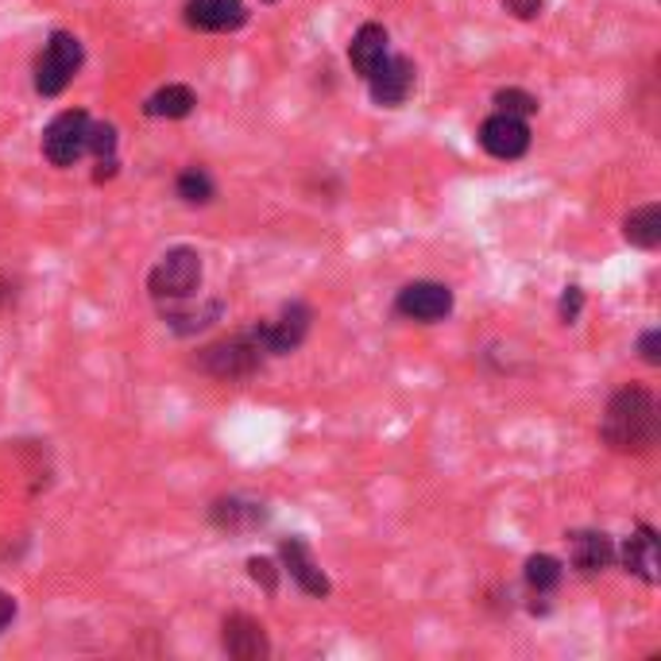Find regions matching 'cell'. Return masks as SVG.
<instances>
[{
  "label": "cell",
  "mask_w": 661,
  "mask_h": 661,
  "mask_svg": "<svg viewBox=\"0 0 661 661\" xmlns=\"http://www.w3.org/2000/svg\"><path fill=\"white\" fill-rule=\"evenodd\" d=\"M603 441L619 453H647L658 441V403L650 391L627 388L608 403L603 414Z\"/></svg>",
  "instance_id": "obj_1"
},
{
  "label": "cell",
  "mask_w": 661,
  "mask_h": 661,
  "mask_svg": "<svg viewBox=\"0 0 661 661\" xmlns=\"http://www.w3.org/2000/svg\"><path fill=\"white\" fill-rule=\"evenodd\" d=\"M202 287V256L194 248H171L167 256L155 264L147 290L159 306H175L194 298Z\"/></svg>",
  "instance_id": "obj_2"
},
{
  "label": "cell",
  "mask_w": 661,
  "mask_h": 661,
  "mask_svg": "<svg viewBox=\"0 0 661 661\" xmlns=\"http://www.w3.org/2000/svg\"><path fill=\"white\" fill-rule=\"evenodd\" d=\"M267 357L264 344V329L251 326L248 333L233 337V341H220L214 349L202 352V372H209L214 380H244L251 375Z\"/></svg>",
  "instance_id": "obj_3"
},
{
  "label": "cell",
  "mask_w": 661,
  "mask_h": 661,
  "mask_svg": "<svg viewBox=\"0 0 661 661\" xmlns=\"http://www.w3.org/2000/svg\"><path fill=\"white\" fill-rule=\"evenodd\" d=\"M78 66H82V43L70 31H54L47 51L35 62V90L43 97H54V93L66 90L70 78L78 74Z\"/></svg>",
  "instance_id": "obj_4"
},
{
  "label": "cell",
  "mask_w": 661,
  "mask_h": 661,
  "mask_svg": "<svg viewBox=\"0 0 661 661\" xmlns=\"http://www.w3.org/2000/svg\"><path fill=\"white\" fill-rule=\"evenodd\" d=\"M85 136H90V116L82 109H70V113L54 116L43 132V155L54 167H74L85 155Z\"/></svg>",
  "instance_id": "obj_5"
},
{
  "label": "cell",
  "mask_w": 661,
  "mask_h": 661,
  "mask_svg": "<svg viewBox=\"0 0 661 661\" xmlns=\"http://www.w3.org/2000/svg\"><path fill=\"white\" fill-rule=\"evenodd\" d=\"M479 144H484V152L495 155V159H518V155H526V147H530V128H526L523 116L495 113L487 116L484 128H479Z\"/></svg>",
  "instance_id": "obj_6"
},
{
  "label": "cell",
  "mask_w": 661,
  "mask_h": 661,
  "mask_svg": "<svg viewBox=\"0 0 661 661\" xmlns=\"http://www.w3.org/2000/svg\"><path fill=\"white\" fill-rule=\"evenodd\" d=\"M368 85H372L375 105H388V109L403 105V101L411 97V90H414V62L403 59V54H388V59L372 70Z\"/></svg>",
  "instance_id": "obj_7"
},
{
  "label": "cell",
  "mask_w": 661,
  "mask_h": 661,
  "mask_svg": "<svg viewBox=\"0 0 661 661\" xmlns=\"http://www.w3.org/2000/svg\"><path fill=\"white\" fill-rule=\"evenodd\" d=\"M399 313L411 321H441L453 310V290L441 282H411L399 290Z\"/></svg>",
  "instance_id": "obj_8"
},
{
  "label": "cell",
  "mask_w": 661,
  "mask_h": 661,
  "mask_svg": "<svg viewBox=\"0 0 661 661\" xmlns=\"http://www.w3.org/2000/svg\"><path fill=\"white\" fill-rule=\"evenodd\" d=\"M264 344L271 357H282V352H295L298 344L306 341V333H310V306L302 302H290L287 310L279 313L275 321H264Z\"/></svg>",
  "instance_id": "obj_9"
},
{
  "label": "cell",
  "mask_w": 661,
  "mask_h": 661,
  "mask_svg": "<svg viewBox=\"0 0 661 661\" xmlns=\"http://www.w3.org/2000/svg\"><path fill=\"white\" fill-rule=\"evenodd\" d=\"M279 554H282V565H287L290 580H295L306 596H318V600H326V596H329V577L318 569L310 546H306L302 538H287L279 546Z\"/></svg>",
  "instance_id": "obj_10"
},
{
  "label": "cell",
  "mask_w": 661,
  "mask_h": 661,
  "mask_svg": "<svg viewBox=\"0 0 661 661\" xmlns=\"http://www.w3.org/2000/svg\"><path fill=\"white\" fill-rule=\"evenodd\" d=\"M220 642H225L228 658L236 661H259L267 658V631L264 623H256L251 616H228L225 627H220Z\"/></svg>",
  "instance_id": "obj_11"
},
{
  "label": "cell",
  "mask_w": 661,
  "mask_h": 661,
  "mask_svg": "<svg viewBox=\"0 0 661 661\" xmlns=\"http://www.w3.org/2000/svg\"><path fill=\"white\" fill-rule=\"evenodd\" d=\"M248 20L244 0H190L186 4V23L198 31H236Z\"/></svg>",
  "instance_id": "obj_12"
},
{
  "label": "cell",
  "mask_w": 661,
  "mask_h": 661,
  "mask_svg": "<svg viewBox=\"0 0 661 661\" xmlns=\"http://www.w3.org/2000/svg\"><path fill=\"white\" fill-rule=\"evenodd\" d=\"M383 59H388V28H383V23H364V28L352 35V47H349L352 70L368 82L372 70L380 66Z\"/></svg>",
  "instance_id": "obj_13"
},
{
  "label": "cell",
  "mask_w": 661,
  "mask_h": 661,
  "mask_svg": "<svg viewBox=\"0 0 661 661\" xmlns=\"http://www.w3.org/2000/svg\"><path fill=\"white\" fill-rule=\"evenodd\" d=\"M209 518H214V526H220V530L244 534V530L264 526L267 510L259 507V503H248V499H217L214 510H209Z\"/></svg>",
  "instance_id": "obj_14"
},
{
  "label": "cell",
  "mask_w": 661,
  "mask_h": 661,
  "mask_svg": "<svg viewBox=\"0 0 661 661\" xmlns=\"http://www.w3.org/2000/svg\"><path fill=\"white\" fill-rule=\"evenodd\" d=\"M623 565H627V572L642 577L647 585H654V580H658V538H654V530H650V526H642L634 538H627Z\"/></svg>",
  "instance_id": "obj_15"
},
{
  "label": "cell",
  "mask_w": 661,
  "mask_h": 661,
  "mask_svg": "<svg viewBox=\"0 0 661 661\" xmlns=\"http://www.w3.org/2000/svg\"><path fill=\"white\" fill-rule=\"evenodd\" d=\"M572 561H577L580 572H600L616 561V546H611L608 534H596V530L572 534Z\"/></svg>",
  "instance_id": "obj_16"
},
{
  "label": "cell",
  "mask_w": 661,
  "mask_h": 661,
  "mask_svg": "<svg viewBox=\"0 0 661 661\" xmlns=\"http://www.w3.org/2000/svg\"><path fill=\"white\" fill-rule=\"evenodd\" d=\"M198 97H194L190 85H163L159 93H152L144 105L147 116H163V121H183V116L194 113Z\"/></svg>",
  "instance_id": "obj_17"
},
{
  "label": "cell",
  "mask_w": 661,
  "mask_h": 661,
  "mask_svg": "<svg viewBox=\"0 0 661 661\" xmlns=\"http://www.w3.org/2000/svg\"><path fill=\"white\" fill-rule=\"evenodd\" d=\"M627 240L639 244V248H658L661 244V206H642L627 217L623 225Z\"/></svg>",
  "instance_id": "obj_18"
},
{
  "label": "cell",
  "mask_w": 661,
  "mask_h": 661,
  "mask_svg": "<svg viewBox=\"0 0 661 661\" xmlns=\"http://www.w3.org/2000/svg\"><path fill=\"white\" fill-rule=\"evenodd\" d=\"M526 585L534 588V592H554L557 585H561V561L549 554H538L526 561Z\"/></svg>",
  "instance_id": "obj_19"
},
{
  "label": "cell",
  "mask_w": 661,
  "mask_h": 661,
  "mask_svg": "<svg viewBox=\"0 0 661 661\" xmlns=\"http://www.w3.org/2000/svg\"><path fill=\"white\" fill-rule=\"evenodd\" d=\"M178 198L190 202V206H206V202L214 198V178L198 167L183 171V175H178Z\"/></svg>",
  "instance_id": "obj_20"
},
{
  "label": "cell",
  "mask_w": 661,
  "mask_h": 661,
  "mask_svg": "<svg viewBox=\"0 0 661 661\" xmlns=\"http://www.w3.org/2000/svg\"><path fill=\"white\" fill-rule=\"evenodd\" d=\"M495 105L507 116H530L538 113V97H530L526 90H499L495 93Z\"/></svg>",
  "instance_id": "obj_21"
},
{
  "label": "cell",
  "mask_w": 661,
  "mask_h": 661,
  "mask_svg": "<svg viewBox=\"0 0 661 661\" xmlns=\"http://www.w3.org/2000/svg\"><path fill=\"white\" fill-rule=\"evenodd\" d=\"M85 152H93L97 159H113V152H116V132H113V124H93V121H90Z\"/></svg>",
  "instance_id": "obj_22"
},
{
  "label": "cell",
  "mask_w": 661,
  "mask_h": 661,
  "mask_svg": "<svg viewBox=\"0 0 661 661\" xmlns=\"http://www.w3.org/2000/svg\"><path fill=\"white\" fill-rule=\"evenodd\" d=\"M248 572H251V580H256V585L267 588V592H275V585H279V572H275V565L267 561V557H251Z\"/></svg>",
  "instance_id": "obj_23"
},
{
  "label": "cell",
  "mask_w": 661,
  "mask_h": 661,
  "mask_svg": "<svg viewBox=\"0 0 661 661\" xmlns=\"http://www.w3.org/2000/svg\"><path fill=\"white\" fill-rule=\"evenodd\" d=\"M580 306H585V295H580V287H569V290H565V298H561V318L565 321H577Z\"/></svg>",
  "instance_id": "obj_24"
},
{
  "label": "cell",
  "mask_w": 661,
  "mask_h": 661,
  "mask_svg": "<svg viewBox=\"0 0 661 661\" xmlns=\"http://www.w3.org/2000/svg\"><path fill=\"white\" fill-rule=\"evenodd\" d=\"M639 349H642V360H647V364H658V360H661V333H658V329H650V333L642 337Z\"/></svg>",
  "instance_id": "obj_25"
},
{
  "label": "cell",
  "mask_w": 661,
  "mask_h": 661,
  "mask_svg": "<svg viewBox=\"0 0 661 661\" xmlns=\"http://www.w3.org/2000/svg\"><path fill=\"white\" fill-rule=\"evenodd\" d=\"M16 619V600L8 592H0V631H8Z\"/></svg>",
  "instance_id": "obj_26"
},
{
  "label": "cell",
  "mask_w": 661,
  "mask_h": 661,
  "mask_svg": "<svg viewBox=\"0 0 661 661\" xmlns=\"http://www.w3.org/2000/svg\"><path fill=\"white\" fill-rule=\"evenodd\" d=\"M507 8H510L515 16H523V20H530V16H538L541 0H507Z\"/></svg>",
  "instance_id": "obj_27"
}]
</instances>
